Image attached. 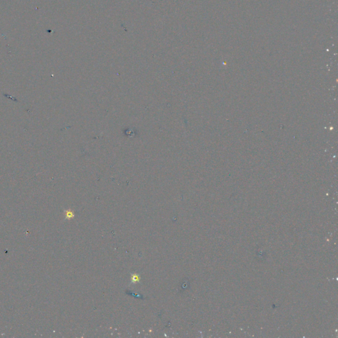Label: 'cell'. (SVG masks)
<instances>
[{
  "label": "cell",
  "mask_w": 338,
  "mask_h": 338,
  "mask_svg": "<svg viewBox=\"0 0 338 338\" xmlns=\"http://www.w3.org/2000/svg\"><path fill=\"white\" fill-rule=\"evenodd\" d=\"M132 281H133L134 282H136V281H139V277L137 275H134L133 276V277H132Z\"/></svg>",
  "instance_id": "7a4b0ae2"
},
{
  "label": "cell",
  "mask_w": 338,
  "mask_h": 338,
  "mask_svg": "<svg viewBox=\"0 0 338 338\" xmlns=\"http://www.w3.org/2000/svg\"><path fill=\"white\" fill-rule=\"evenodd\" d=\"M74 217V213H72V211H67V213H66V217L67 218H72Z\"/></svg>",
  "instance_id": "6da1fadb"
}]
</instances>
